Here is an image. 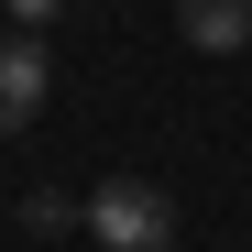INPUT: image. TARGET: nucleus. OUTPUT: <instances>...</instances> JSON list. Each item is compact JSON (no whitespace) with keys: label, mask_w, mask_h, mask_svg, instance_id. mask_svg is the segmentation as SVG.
<instances>
[{"label":"nucleus","mask_w":252,"mask_h":252,"mask_svg":"<svg viewBox=\"0 0 252 252\" xmlns=\"http://www.w3.org/2000/svg\"><path fill=\"white\" fill-rule=\"evenodd\" d=\"M0 11H11V33H44V22L66 11V0H0Z\"/></svg>","instance_id":"39448f33"},{"label":"nucleus","mask_w":252,"mask_h":252,"mask_svg":"<svg viewBox=\"0 0 252 252\" xmlns=\"http://www.w3.org/2000/svg\"><path fill=\"white\" fill-rule=\"evenodd\" d=\"M44 88H55V55L33 44V33H0V132H22V121L44 110Z\"/></svg>","instance_id":"f03ea898"},{"label":"nucleus","mask_w":252,"mask_h":252,"mask_svg":"<svg viewBox=\"0 0 252 252\" xmlns=\"http://www.w3.org/2000/svg\"><path fill=\"white\" fill-rule=\"evenodd\" d=\"M22 230H44V241H55V230H88V208L55 197V187H33V197H22Z\"/></svg>","instance_id":"20e7f679"},{"label":"nucleus","mask_w":252,"mask_h":252,"mask_svg":"<svg viewBox=\"0 0 252 252\" xmlns=\"http://www.w3.org/2000/svg\"><path fill=\"white\" fill-rule=\"evenodd\" d=\"M176 33L197 55H241L252 44V0H176Z\"/></svg>","instance_id":"7ed1b4c3"},{"label":"nucleus","mask_w":252,"mask_h":252,"mask_svg":"<svg viewBox=\"0 0 252 252\" xmlns=\"http://www.w3.org/2000/svg\"><path fill=\"white\" fill-rule=\"evenodd\" d=\"M88 241L99 252H176V197L154 176H99L88 187Z\"/></svg>","instance_id":"f257e3e1"}]
</instances>
